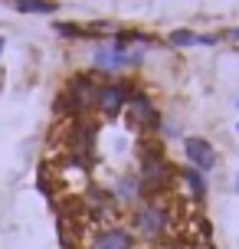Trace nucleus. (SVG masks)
Instances as JSON below:
<instances>
[{
	"instance_id": "nucleus-7",
	"label": "nucleus",
	"mask_w": 239,
	"mask_h": 249,
	"mask_svg": "<svg viewBox=\"0 0 239 249\" xmlns=\"http://www.w3.org/2000/svg\"><path fill=\"white\" fill-rule=\"evenodd\" d=\"M112 197L121 203V207H141V197H144V184H141L138 174H121L115 180Z\"/></svg>"
},
{
	"instance_id": "nucleus-1",
	"label": "nucleus",
	"mask_w": 239,
	"mask_h": 249,
	"mask_svg": "<svg viewBox=\"0 0 239 249\" xmlns=\"http://www.w3.org/2000/svg\"><path fill=\"white\" fill-rule=\"evenodd\" d=\"M171 207H167V200L154 197V200H144L141 207H135V220H131V233H138L144 236L148 243H157L171 233Z\"/></svg>"
},
{
	"instance_id": "nucleus-4",
	"label": "nucleus",
	"mask_w": 239,
	"mask_h": 249,
	"mask_svg": "<svg viewBox=\"0 0 239 249\" xmlns=\"http://www.w3.org/2000/svg\"><path fill=\"white\" fill-rule=\"evenodd\" d=\"M128 99H131V86H125V82H102L95 108L105 118H115V115H121L128 108Z\"/></svg>"
},
{
	"instance_id": "nucleus-9",
	"label": "nucleus",
	"mask_w": 239,
	"mask_h": 249,
	"mask_svg": "<svg viewBox=\"0 0 239 249\" xmlns=\"http://www.w3.org/2000/svg\"><path fill=\"white\" fill-rule=\"evenodd\" d=\"M184 184H187V190H190V197H193V200H203V197H206V184H203V174H200V171L187 167V171H184Z\"/></svg>"
},
{
	"instance_id": "nucleus-10",
	"label": "nucleus",
	"mask_w": 239,
	"mask_h": 249,
	"mask_svg": "<svg viewBox=\"0 0 239 249\" xmlns=\"http://www.w3.org/2000/svg\"><path fill=\"white\" fill-rule=\"evenodd\" d=\"M13 7L20 13H56V3L52 0H13Z\"/></svg>"
},
{
	"instance_id": "nucleus-8",
	"label": "nucleus",
	"mask_w": 239,
	"mask_h": 249,
	"mask_svg": "<svg viewBox=\"0 0 239 249\" xmlns=\"http://www.w3.org/2000/svg\"><path fill=\"white\" fill-rule=\"evenodd\" d=\"M92 144H95V128L88 122H72V128H69V151H72V158H88L92 154Z\"/></svg>"
},
{
	"instance_id": "nucleus-14",
	"label": "nucleus",
	"mask_w": 239,
	"mask_h": 249,
	"mask_svg": "<svg viewBox=\"0 0 239 249\" xmlns=\"http://www.w3.org/2000/svg\"><path fill=\"white\" fill-rule=\"evenodd\" d=\"M0 53H3V39H0Z\"/></svg>"
},
{
	"instance_id": "nucleus-15",
	"label": "nucleus",
	"mask_w": 239,
	"mask_h": 249,
	"mask_svg": "<svg viewBox=\"0 0 239 249\" xmlns=\"http://www.w3.org/2000/svg\"><path fill=\"white\" fill-rule=\"evenodd\" d=\"M236 190H239V177H236Z\"/></svg>"
},
{
	"instance_id": "nucleus-3",
	"label": "nucleus",
	"mask_w": 239,
	"mask_h": 249,
	"mask_svg": "<svg viewBox=\"0 0 239 249\" xmlns=\"http://www.w3.org/2000/svg\"><path fill=\"white\" fill-rule=\"evenodd\" d=\"M125 112H128V124H131V128H138V131H154V128L161 124L157 105H154L144 92H131Z\"/></svg>"
},
{
	"instance_id": "nucleus-5",
	"label": "nucleus",
	"mask_w": 239,
	"mask_h": 249,
	"mask_svg": "<svg viewBox=\"0 0 239 249\" xmlns=\"http://www.w3.org/2000/svg\"><path fill=\"white\" fill-rule=\"evenodd\" d=\"M184 154H187V161L193 171H213L216 167V148L206 141V138H197V135H190L184 138Z\"/></svg>"
},
{
	"instance_id": "nucleus-13",
	"label": "nucleus",
	"mask_w": 239,
	"mask_h": 249,
	"mask_svg": "<svg viewBox=\"0 0 239 249\" xmlns=\"http://www.w3.org/2000/svg\"><path fill=\"white\" fill-rule=\"evenodd\" d=\"M229 36H233V39H239V30H233V33H229Z\"/></svg>"
},
{
	"instance_id": "nucleus-12",
	"label": "nucleus",
	"mask_w": 239,
	"mask_h": 249,
	"mask_svg": "<svg viewBox=\"0 0 239 249\" xmlns=\"http://www.w3.org/2000/svg\"><path fill=\"white\" fill-rule=\"evenodd\" d=\"M52 30H59V36H85L82 26H72V23H56Z\"/></svg>"
},
{
	"instance_id": "nucleus-2",
	"label": "nucleus",
	"mask_w": 239,
	"mask_h": 249,
	"mask_svg": "<svg viewBox=\"0 0 239 249\" xmlns=\"http://www.w3.org/2000/svg\"><path fill=\"white\" fill-rule=\"evenodd\" d=\"M141 184H144V194L148 190H164V187L171 184V177H174V167L171 161L164 158V151L157 144H144L141 148Z\"/></svg>"
},
{
	"instance_id": "nucleus-11",
	"label": "nucleus",
	"mask_w": 239,
	"mask_h": 249,
	"mask_svg": "<svg viewBox=\"0 0 239 249\" xmlns=\"http://www.w3.org/2000/svg\"><path fill=\"white\" fill-rule=\"evenodd\" d=\"M171 43H174V46H190V43H197V36H193L190 30H174V33H171Z\"/></svg>"
},
{
	"instance_id": "nucleus-6",
	"label": "nucleus",
	"mask_w": 239,
	"mask_h": 249,
	"mask_svg": "<svg viewBox=\"0 0 239 249\" xmlns=\"http://www.w3.org/2000/svg\"><path fill=\"white\" fill-rule=\"evenodd\" d=\"M88 249H135V233L128 226H102Z\"/></svg>"
}]
</instances>
